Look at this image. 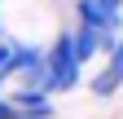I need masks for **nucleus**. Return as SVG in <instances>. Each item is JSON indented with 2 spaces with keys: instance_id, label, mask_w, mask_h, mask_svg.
<instances>
[{
  "instance_id": "1",
  "label": "nucleus",
  "mask_w": 123,
  "mask_h": 119,
  "mask_svg": "<svg viewBox=\"0 0 123 119\" xmlns=\"http://www.w3.org/2000/svg\"><path fill=\"white\" fill-rule=\"evenodd\" d=\"M44 53V71H49V88L57 93V88H70L75 79H79V62H75L70 53V31L53 40V49H40Z\"/></svg>"
},
{
  "instance_id": "2",
  "label": "nucleus",
  "mask_w": 123,
  "mask_h": 119,
  "mask_svg": "<svg viewBox=\"0 0 123 119\" xmlns=\"http://www.w3.org/2000/svg\"><path fill=\"white\" fill-rule=\"evenodd\" d=\"M114 88H123V40H114V49L105 53V71L92 79V93L97 97H110Z\"/></svg>"
},
{
  "instance_id": "3",
  "label": "nucleus",
  "mask_w": 123,
  "mask_h": 119,
  "mask_svg": "<svg viewBox=\"0 0 123 119\" xmlns=\"http://www.w3.org/2000/svg\"><path fill=\"white\" fill-rule=\"evenodd\" d=\"M35 53H40L35 44H22V40H0V84H5L9 75H18V71H22Z\"/></svg>"
},
{
  "instance_id": "4",
  "label": "nucleus",
  "mask_w": 123,
  "mask_h": 119,
  "mask_svg": "<svg viewBox=\"0 0 123 119\" xmlns=\"http://www.w3.org/2000/svg\"><path fill=\"white\" fill-rule=\"evenodd\" d=\"M13 115H18V110H13V101H9V97H0V119H13Z\"/></svg>"
},
{
  "instance_id": "5",
  "label": "nucleus",
  "mask_w": 123,
  "mask_h": 119,
  "mask_svg": "<svg viewBox=\"0 0 123 119\" xmlns=\"http://www.w3.org/2000/svg\"><path fill=\"white\" fill-rule=\"evenodd\" d=\"M0 40H5V13H0Z\"/></svg>"
},
{
  "instance_id": "6",
  "label": "nucleus",
  "mask_w": 123,
  "mask_h": 119,
  "mask_svg": "<svg viewBox=\"0 0 123 119\" xmlns=\"http://www.w3.org/2000/svg\"><path fill=\"white\" fill-rule=\"evenodd\" d=\"M13 119H26V115H22V110H18V115H13Z\"/></svg>"
},
{
  "instance_id": "7",
  "label": "nucleus",
  "mask_w": 123,
  "mask_h": 119,
  "mask_svg": "<svg viewBox=\"0 0 123 119\" xmlns=\"http://www.w3.org/2000/svg\"><path fill=\"white\" fill-rule=\"evenodd\" d=\"M114 5H123V0H114Z\"/></svg>"
}]
</instances>
